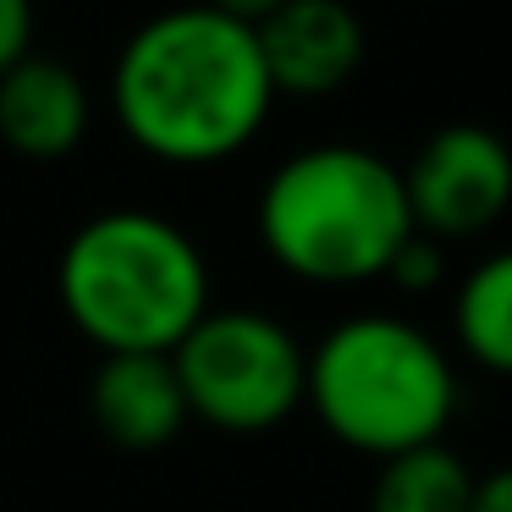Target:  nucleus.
Returning <instances> with one entry per match:
<instances>
[{
	"label": "nucleus",
	"mask_w": 512,
	"mask_h": 512,
	"mask_svg": "<svg viewBox=\"0 0 512 512\" xmlns=\"http://www.w3.org/2000/svg\"><path fill=\"white\" fill-rule=\"evenodd\" d=\"M259 243L287 276L314 287L386 281L419 226L402 171L364 144H309L259 188Z\"/></svg>",
	"instance_id": "obj_2"
},
{
	"label": "nucleus",
	"mask_w": 512,
	"mask_h": 512,
	"mask_svg": "<svg viewBox=\"0 0 512 512\" xmlns=\"http://www.w3.org/2000/svg\"><path fill=\"white\" fill-rule=\"evenodd\" d=\"M56 292L72 331L100 353H177L210 314V265L155 210H100L67 237Z\"/></svg>",
	"instance_id": "obj_3"
},
{
	"label": "nucleus",
	"mask_w": 512,
	"mask_h": 512,
	"mask_svg": "<svg viewBox=\"0 0 512 512\" xmlns=\"http://www.w3.org/2000/svg\"><path fill=\"white\" fill-rule=\"evenodd\" d=\"M468 512H512V463H501L485 479H474V507Z\"/></svg>",
	"instance_id": "obj_14"
},
{
	"label": "nucleus",
	"mask_w": 512,
	"mask_h": 512,
	"mask_svg": "<svg viewBox=\"0 0 512 512\" xmlns=\"http://www.w3.org/2000/svg\"><path fill=\"white\" fill-rule=\"evenodd\" d=\"M254 34L276 94L320 100L347 89L364 67V17L347 0H281Z\"/></svg>",
	"instance_id": "obj_7"
},
{
	"label": "nucleus",
	"mask_w": 512,
	"mask_h": 512,
	"mask_svg": "<svg viewBox=\"0 0 512 512\" xmlns=\"http://www.w3.org/2000/svg\"><path fill=\"white\" fill-rule=\"evenodd\" d=\"M413 226L435 243L479 237L512 204V149L479 122H452L419 144L402 171Z\"/></svg>",
	"instance_id": "obj_6"
},
{
	"label": "nucleus",
	"mask_w": 512,
	"mask_h": 512,
	"mask_svg": "<svg viewBox=\"0 0 512 512\" xmlns=\"http://www.w3.org/2000/svg\"><path fill=\"white\" fill-rule=\"evenodd\" d=\"M474 507V468L446 441L413 446L380 463L369 512H468Z\"/></svg>",
	"instance_id": "obj_10"
},
{
	"label": "nucleus",
	"mask_w": 512,
	"mask_h": 512,
	"mask_svg": "<svg viewBox=\"0 0 512 512\" xmlns=\"http://www.w3.org/2000/svg\"><path fill=\"white\" fill-rule=\"evenodd\" d=\"M204 6H215V12H226V17H237V23H265L270 12H276L281 0H204Z\"/></svg>",
	"instance_id": "obj_15"
},
{
	"label": "nucleus",
	"mask_w": 512,
	"mask_h": 512,
	"mask_svg": "<svg viewBox=\"0 0 512 512\" xmlns=\"http://www.w3.org/2000/svg\"><path fill=\"white\" fill-rule=\"evenodd\" d=\"M89 419L122 452L171 446L188 424V397L171 353H100L89 380Z\"/></svg>",
	"instance_id": "obj_9"
},
{
	"label": "nucleus",
	"mask_w": 512,
	"mask_h": 512,
	"mask_svg": "<svg viewBox=\"0 0 512 512\" xmlns=\"http://www.w3.org/2000/svg\"><path fill=\"white\" fill-rule=\"evenodd\" d=\"M441 276H446V254H441V243L424 237V232H413L408 243H402V254L391 259V270H386V281H397L402 292H430Z\"/></svg>",
	"instance_id": "obj_12"
},
{
	"label": "nucleus",
	"mask_w": 512,
	"mask_h": 512,
	"mask_svg": "<svg viewBox=\"0 0 512 512\" xmlns=\"http://www.w3.org/2000/svg\"><path fill=\"white\" fill-rule=\"evenodd\" d=\"M303 402L325 435L364 457H397L446 435L457 369L424 325L402 314H347L314 342Z\"/></svg>",
	"instance_id": "obj_4"
},
{
	"label": "nucleus",
	"mask_w": 512,
	"mask_h": 512,
	"mask_svg": "<svg viewBox=\"0 0 512 512\" xmlns=\"http://www.w3.org/2000/svg\"><path fill=\"white\" fill-rule=\"evenodd\" d=\"M34 50V0H0V72Z\"/></svg>",
	"instance_id": "obj_13"
},
{
	"label": "nucleus",
	"mask_w": 512,
	"mask_h": 512,
	"mask_svg": "<svg viewBox=\"0 0 512 512\" xmlns=\"http://www.w3.org/2000/svg\"><path fill=\"white\" fill-rule=\"evenodd\" d=\"M188 419L221 435H270L303 408L309 353L265 309H210L171 353Z\"/></svg>",
	"instance_id": "obj_5"
},
{
	"label": "nucleus",
	"mask_w": 512,
	"mask_h": 512,
	"mask_svg": "<svg viewBox=\"0 0 512 512\" xmlns=\"http://www.w3.org/2000/svg\"><path fill=\"white\" fill-rule=\"evenodd\" d=\"M276 83L259 34L204 0L171 6L127 34L111 67V116L160 166H221L270 122Z\"/></svg>",
	"instance_id": "obj_1"
},
{
	"label": "nucleus",
	"mask_w": 512,
	"mask_h": 512,
	"mask_svg": "<svg viewBox=\"0 0 512 512\" xmlns=\"http://www.w3.org/2000/svg\"><path fill=\"white\" fill-rule=\"evenodd\" d=\"M89 122V89H83L78 67H67L61 56L28 50L12 72H0V144L17 160L56 166L89 138Z\"/></svg>",
	"instance_id": "obj_8"
},
{
	"label": "nucleus",
	"mask_w": 512,
	"mask_h": 512,
	"mask_svg": "<svg viewBox=\"0 0 512 512\" xmlns=\"http://www.w3.org/2000/svg\"><path fill=\"white\" fill-rule=\"evenodd\" d=\"M452 336L479 369L512 380V248L479 259L452 298Z\"/></svg>",
	"instance_id": "obj_11"
}]
</instances>
